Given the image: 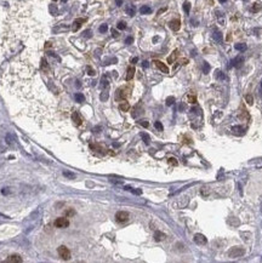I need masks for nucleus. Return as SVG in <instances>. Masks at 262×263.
Here are the masks:
<instances>
[{
  "mask_svg": "<svg viewBox=\"0 0 262 263\" xmlns=\"http://www.w3.org/2000/svg\"><path fill=\"white\" fill-rule=\"evenodd\" d=\"M62 173H63V176H65L66 178H68V179H75V177H77V176H75V173L68 171V170H65Z\"/></svg>",
  "mask_w": 262,
  "mask_h": 263,
  "instance_id": "obj_18",
  "label": "nucleus"
},
{
  "mask_svg": "<svg viewBox=\"0 0 262 263\" xmlns=\"http://www.w3.org/2000/svg\"><path fill=\"white\" fill-rule=\"evenodd\" d=\"M141 137H142V139L144 141V143H146V144H149V143H150V137L147 135V133L142 132V133H141Z\"/></svg>",
  "mask_w": 262,
  "mask_h": 263,
  "instance_id": "obj_24",
  "label": "nucleus"
},
{
  "mask_svg": "<svg viewBox=\"0 0 262 263\" xmlns=\"http://www.w3.org/2000/svg\"><path fill=\"white\" fill-rule=\"evenodd\" d=\"M84 22H85V20H84V18H78V20H75V21L73 22V26H72V31H73V32H77V31H79V28L81 27V24H83Z\"/></svg>",
  "mask_w": 262,
  "mask_h": 263,
  "instance_id": "obj_10",
  "label": "nucleus"
},
{
  "mask_svg": "<svg viewBox=\"0 0 262 263\" xmlns=\"http://www.w3.org/2000/svg\"><path fill=\"white\" fill-rule=\"evenodd\" d=\"M72 119H73L74 124L77 125V126L81 125V122H83V119H81V116L79 115L78 112H73V113H72Z\"/></svg>",
  "mask_w": 262,
  "mask_h": 263,
  "instance_id": "obj_11",
  "label": "nucleus"
},
{
  "mask_svg": "<svg viewBox=\"0 0 262 263\" xmlns=\"http://www.w3.org/2000/svg\"><path fill=\"white\" fill-rule=\"evenodd\" d=\"M87 74L92 77V75H95V71H94V69H92L91 67H87Z\"/></svg>",
  "mask_w": 262,
  "mask_h": 263,
  "instance_id": "obj_43",
  "label": "nucleus"
},
{
  "mask_svg": "<svg viewBox=\"0 0 262 263\" xmlns=\"http://www.w3.org/2000/svg\"><path fill=\"white\" fill-rule=\"evenodd\" d=\"M126 96H127V93H126L125 87H121V89L116 91V98H119V100H124V98H126Z\"/></svg>",
  "mask_w": 262,
  "mask_h": 263,
  "instance_id": "obj_12",
  "label": "nucleus"
},
{
  "mask_svg": "<svg viewBox=\"0 0 262 263\" xmlns=\"http://www.w3.org/2000/svg\"><path fill=\"white\" fill-rule=\"evenodd\" d=\"M232 131L237 136H242V135H244V132H245L242 126H234V127H232Z\"/></svg>",
  "mask_w": 262,
  "mask_h": 263,
  "instance_id": "obj_13",
  "label": "nucleus"
},
{
  "mask_svg": "<svg viewBox=\"0 0 262 263\" xmlns=\"http://www.w3.org/2000/svg\"><path fill=\"white\" fill-rule=\"evenodd\" d=\"M132 41H133V38H132V37H129V38H126L125 44H126V45H130V44H132Z\"/></svg>",
  "mask_w": 262,
  "mask_h": 263,
  "instance_id": "obj_44",
  "label": "nucleus"
},
{
  "mask_svg": "<svg viewBox=\"0 0 262 263\" xmlns=\"http://www.w3.org/2000/svg\"><path fill=\"white\" fill-rule=\"evenodd\" d=\"M203 71H204V73H205V74H208L209 72H210V66H209V63H204V69H203Z\"/></svg>",
  "mask_w": 262,
  "mask_h": 263,
  "instance_id": "obj_38",
  "label": "nucleus"
},
{
  "mask_svg": "<svg viewBox=\"0 0 262 263\" xmlns=\"http://www.w3.org/2000/svg\"><path fill=\"white\" fill-rule=\"evenodd\" d=\"M218 1H220L221 4H223V3H226V1H227V0H218Z\"/></svg>",
  "mask_w": 262,
  "mask_h": 263,
  "instance_id": "obj_55",
  "label": "nucleus"
},
{
  "mask_svg": "<svg viewBox=\"0 0 262 263\" xmlns=\"http://www.w3.org/2000/svg\"><path fill=\"white\" fill-rule=\"evenodd\" d=\"M108 85H109V84H108V81H107L106 77H103L102 80H101V87H102V89H107Z\"/></svg>",
  "mask_w": 262,
  "mask_h": 263,
  "instance_id": "obj_26",
  "label": "nucleus"
},
{
  "mask_svg": "<svg viewBox=\"0 0 262 263\" xmlns=\"http://www.w3.org/2000/svg\"><path fill=\"white\" fill-rule=\"evenodd\" d=\"M112 35H113L114 38H116V37H118V35H119V33H118V32H116V31H115V29H112Z\"/></svg>",
  "mask_w": 262,
  "mask_h": 263,
  "instance_id": "obj_48",
  "label": "nucleus"
},
{
  "mask_svg": "<svg viewBox=\"0 0 262 263\" xmlns=\"http://www.w3.org/2000/svg\"><path fill=\"white\" fill-rule=\"evenodd\" d=\"M214 39L216 40L218 44H222V40H223L222 33H221L220 31H215V32H214Z\"/></svg>",
  "mask_w": 262,
  "mask_h": 263,
  "instance_id": "obj_14",
  "label": "nucleus"
},
{
  "mask_svg": "<svg viewBox=\"0 0 262 263\" xmlns=\"http://www.w3.org/2000/svg\"><path fill=\"white\" fill-rule=\"evenodd\" d=\"M243 57H237V58H234V60H233L232 61V64H233V66H234V67H240V64L243 63Z\"/></svg>",
  "mask_w": 262,
  "mask_h": 263,
  "instance_id": "obj_19",
  "label": "nucleus"
},
{
  "mask_svg": "<svg viewBox=\"0 0 262 263\" xmlns=\"http://www.w3.org/2000/svg\"><path fill=\"white\" fill-rule=\"evenodd\" d=\"M133 75H135V67H130L127 69V73H126V80L130 81L133 78Z\"/></svg>",
  "mask_w": 262,
  "mask_h": 263,
  "instance_id": "obj_15",
  "label": "nucleus"
},
{
  "mask_svg": "<svg viewBox=\"0 0 262 263\" xmlns=\"http://www.w3.org/2000/svg\"><path fill=\"white\" fill-rule=\"evenodd\" d=\"M75 212H74V210L73 209H69V210H66L65 211V215H66V217H71V216H73Z\"/></svg>",
  "mask_w": 262,
  "mask_h": 263,
  "instance_id": "obj_33",
  "label": "nucleus"
},
{
  "mask_svg": "<svg viewBox=\"0 0 262 263\" xmlns=\"http://www.w3.org/2000/svg\"><path fill=\"white\" fill-rule=\"evenodd\" d=\"M194 241L198 245H205L208 243V239L205 238V235H203V234H200V233H198V234L194 235Z\"/></svg>",
  "mask_w": 262,
  "mask_h": 263,
  "instance_id": "obj_6",
  "label": "nucleus"
},
{
  "mask_svg": "<svg viewBox=\"0 0 262 263\" xmlns=\"http://www.w3.org/2000/svg\"><path fill=\"white\" fill-rule=\"evenodd\" d=\"M91 35H92V33H91V31H89V29L84 32V38H91Z\"/></svg>",
  "mask_w": 262,
  "mask_h": 263,
  "instance_id": "obj_42",
  "label": "nucleus"
},
{
  "mask_svg": "<svg viewBox=\"0 0 262 263\" xmlns=\"http://www.w3.org/2000/svg\"><path fill=\"white\" fill-rule=\"evenodd\" d=\"M6 143L10 144V145L12 144V138H11V135H7V136H6Z\"/></svg>",
  "mask_w": 262,
  "mask_h": 263,
  "instance_id": "obj_47",
  "label": "nucleus"
},
{
  "mask_svg": "<svg viewBox=\"0 0 262 263\" xmlns=\"http://www.w3.org/2000/svg\"><path fill=\"white\" fill-rule=\"evenodd\" d=\"M183 10H184V12L186 14H189V11H191V4L188 1H186L183 4Z\"/></svg>",
  "mask_w": 262,
  "mask_h": 263,
  "instance_id": "obj_28",
  "label": "nucleus"
},
{
  "mask_svg": "<svg viewBox=\"0 0 262 263\" xmlns=\"http://www.w3.org/2000/svg\"><path fill=\"white\" fill-rule=\"evenodd\" d=\"M183 109H184V106H183V103H181V106H180V110H181V112H182Z\"/></svg>",
  "mask_w": 262,
  "mask_h": 263,
  "instance_id": "obj_53",
  "label": "nucleus"
},
{
  "mask_svg": "<svg viewBox=\"0 0 262 263\" xmlns=\"http://www.w3.org/2000/svg\"><path fill=\"white\" fill-rule=\"evenodd\" d=\"M9 193H10V192H9V190H6V188H5V189L3 190V194H9Z\"/></svg>",
  "mask_w": 262,
  "mask_h": 263,
  "instance_id": "obj_54",
  "label": "nucleus"
},
{
  "mask_svg": "<svg viewBox=\"0 0 262 263\" xmlns=\"http://www.w3.org/2000/svg\"><path fill=\"white\" fill-rule=\"evenodd\" d=\"M42 69L43 71H49V64H48V61L43 58L42 60Z\"/></svg>",
  "mask_w": 262,
  "mask_h": 263,
  "instance_id": "obj_25",
  "label": "nucleus"
},
{
  "mask_svg": "<svg viewBox=\"0 0 262 263\" xmlns=\"http://www.w3.org/2000/svg\"><path fill=\"white\" fill-rule=\"evenodd\" d=\"M138 61V58L137 57H135V58H132V60H131V63H136Z\"/></svg>",
  "mask_w": 262,
  "mask_h": 263,
  "instance_id": "obj_51",
  "label": "nucleus"
},
{
  "mask_svg": "<svg viewBox=\"0 0 262 263\" xmlns=\"http://www.w3.org/2000/svg\"><path fill=\"white\" fill-rule=\"evenodd\" d=\"M130 190H131V192L133 193V194H137V195H140V194H142V190H141V189H132V188H131Z\"/></svg>",
  "mask_w": 262,
  "mask_h": 263,
  "instance_id": "obj_45",
  "label": "nucleus"
},
{
  "mask_svg": "<svg viewBox=\"0 0 262 263\" xmlns=\"http://www.w3.org/2000/svg\"><path fill=\"white\" fill-rule=\"evenodd\" d=\"M74 98H75V101H77V102H79V103H83V102L85 101V96L83 95V93H80V92L75 93Z\"/></svg>",
  "mask_w": 262,
  "mask_h": 263,
  "instance_id": "obj_20",
  "label": "nucleus"
},
{
  "mask_svg": "<svg viewBox=\"0 0 262 263\" xmlns=\"http://www.w3.org/2000/svg\"><path fill=\"white\" fill-rule=\"evenodd\" d=\"M100 130H101V127H96V128H94V132H100Z\"/></svg>",
  "mask_w": 262,
  "mask_h": 263,
  "instance_id": "obj_52",
  "label": "nucleus"
},
{
  "mask_svg": "<svg viewBox=\"0 0 262 263\" xmlns=\"http://www.w3.org/2000/svg\"><path fill=\"white\" fill-rule=\"evenodd\" d=\"M148 66H149V63H148L147 61H144V62L142 63V67H143V68H148Z\"/></svg>",
  "mask_w": 262,
  "mask_h": 263,
  "instance_id": "obj_49",
  "label": "nucleus"
},
{
  "mask_svg": "<svg viewBox=\"0 0 262 263\" xmlns=\"http://www.w3.org/2000/svg\"><path fill=\"white\" fill-rule=\"evenodd\" d=\"M98 31H100V33H106V32L108 31V26H107V24H101Z\"/></svg>",
  "mask_w": 262,
  "mask_h": 263,
  "instance_id": "obj_34",
  "label": "nucleus"
},
{
  "mask_svg": "<svg viewBox=\"0 0 262 263\" xmlns=\"http://www.w3.org/2000/svg\"><path fill=\"white\" fill-rule=\"evenodd\" d=\"M215 75H216V78L220 79V80H225L226 77H225V74L221 72V71H216V73H215Z\"/></svg>",
  "mask_w": 262,
  "mask_h": 263,
  "instance_id": "obj_27",
  "label": "nucleus"
},
{
  "mask_svg": "<svg viewBox=\"0 0 262 263\" xmlns=\"http://www.w3.org/2000/svg\"><path fill=\"white\" fill-rule=\"evenodd\" d=\"M54 1H57V0H54Z\"/></svg>",
  "mask_w": 262,
  "mask_h": 263,
  "instance_id": "obj_57",
  "label": "nucleus"
},
{
  "mask_svg": "<svg viewBox=\"0 0 262 263\" xmlns=\"http://www.w3.org/2000/svg\"><path fill=\"white\" fill-rule=\"evenodd\" d=\"M164 238H165V234L164 233H161V232H155V234H154V240L155 241H161V240H164Z\"/></svg>",
  "mask_w": 262,
  "mask_h": 263,
  "instance_id": "obj_17",
  "label": "nucleus"
},
{
  "mask_svg": "<svg viewBox=\"0 0 262 263\" xmlns=\"http://www.w3.org/2000/svg\"><path fill=\"white\" fill-rule=\"evenodd\" d=\"M234 49H235V50H239V51H245V50H246V45H245V44H242V43L235 44V45H234Z\"/></svg>",
  "mask_w": 262,
  "mask_h": 263,
  "instance_id": "obj_23",
  "label": "nucleus"
},
{
  "mask_svg": "<svg viewBox=\"0 0 262 263\" xmlns=\"http://www.w3.org/2000/svg\"><path fill=\"white\" fill-rule=\"evenodd\" d=\"M5 262H9V263H21L22 262V257L18 255H11L10 257H7Z\"/></svg>",
  "mask_w": 262,
  "mask_h": 263,
  "instance_id": "obj_8",
  "label": "nucleus"
},
{
  "mask_svg": "<svg viewBox=\"0 0 262 263\" xmlns=\"http://www.w3.org/2000/svg\"><path fill=\"white\" fill-rule=\"evenodd\" d=\"M119 108H120L121 112H127V110L130 109V104H129V102L123 101V102H121V103L119 104Z\"/></svg>",
  "mask_w": 262,
  "mask_h": 263,
  "instance_id": "obj_16",
  "label": "nucleus"
},
{
  "mask_svg": "<svg viewBox=\"0 0 262 263\" xmlns=\"http://www.w3.org/2000/svg\"><path fill=\"white\" fill-rule=\"evenodd\" d=\"M188 102L192 103V104H194V103L197 102V97L193 96V95H189V96H188Z\"/></svg>",
  "mask_w": 262,
  "mask_h": 263,
  "instance_id": "obj_35",
  "label": "nucleus"
},
{
  "mask_svg": "<svg viewBox=\"0 0 262 263\" xmlns=\"http://www.w3.org/2000/svg\"><path fill=\"white\" fill-rule=\"evenodd\" d=\"M176 56H177V51H174L172 55L167 58V62H169V63H172V62L175 61V57H176Z\"/></svg>",
  "mask_w": 262,
  "mask_h": 263,
  "instance_id": "obj_31",
  "label": "nucleus"
},
{
  "mask_svg": "<svg viewBox=\"0 0 262 263\" xmlns=\"http://www.w3.org/2000/svg\"><path fill=\"white\" fill-rule=\"evenodd\" d=\"M115 220L120 222V223H123V222H126L127 220H129V213H127L126 211H119V212H116L115 215Z\"/></svg>",
  "mask_w": 262,
  "mask_h": 263,
  "instance_id": "obj_3",
  "label": "nucleus"
},
{
  "mask_svg": "<svg viewBox=\"0 0 262 263\" xmlns=\"http://www.w3.org/2000/svg\"><path fill=\"white\" fill-rule=\"evenodd\" d=\"M215 17H216V21L218 22V24L225 26L226 20H225V15H223L222 11H220V10H216V11H215Z\"/></svg>",
  "mask_w": 262,
  "mask_h": 263,
  "instance_id": "obj_5",
  "label": "nucleus"
},
{
  "mask_svg": "<svg viewBox=\"0 0 262 263\" xmlns=\"http://www.w3.org/2000/svg\"><path fill=\"white\" fill-rule=\"evenodd\" d=\"M140 12H141L142 15H147V14L152 12V9H150L149 6H142L141 9H140Z\"/></svg>",
  "mask_w": 262,
  "mask_h": 263,
  "instance_id": "obj_22",
  "label": "nucleus"
},
{
  "mask_svg": "<svg viewBox=\"0 0 262 263\" xmlns=\"http://www.w3.org/2000/svg\"><path fill=\"white\" fill-rule=\"evenodd\" d=\"M174 102H175V97L170 96V97H167V98H166V106H169V107L172 106Z\"/></svg>",
  "mask_w": 262,
  "mask_h": 263,
  "instance_id": "obj_30",
  "label": "nucleus"
},
{
  "mask_svg": "<svg viewBox=\"0 0 262 263\" xmlns=\"http://www.w3.org/2000/svg\"><path fill=\"white\" fill-rule=\"evenodd\" d=\"M154 64H155V67L159 69V71H161L163 73H169V68L166 67V64L165 63H163L160 61H154Z\"/></svg>",
  "mask_w": 262,
  "mask_h": 263,
  "instance_id": "obj_9",
  "label": "nucleus"
},
{
  "mask_svg": "<svg viewBox=\"0 0 262 263\" xmlns=\"http://www.w3.org/2000/svg\"><path fill=\"white\" fill-rule=\"evenodd\" d=\"M55 226L57 228H66V227L69 226V221L67 218H65V217H60V218H57L55 221Z\"/></svg>",
  "mask_w": 262,
  "mask_h": 263,
  "instance_id": "obj_4",
  "label": "nucleus"
},
{
  "mask_svg": "<svg viewBox=\"0 0 262 263\" xmlns=\"http://www.w3.org/2000/svg\"><path fill=\"white\" fill-rule=\"evenodd\" d=\"M108 97H109V92H108V90L106 89L104 91H102L100 98H101V101H102V102H106V101L108 100Z\"/></svg>",
  "mask_w": 262,
  "mask_h": 263,
  "instance_id": "obj_21",
  "label": "nucleus"
},
{
  "mask_svg": "<svg viewBox=\"0 0 262 263\" xmlns=\"http://www.w3.org/2000/svg\"><path fill=\"white\" fill-rule=\"evenodd\" d=\"M138 124L141 125V126H143V127H148L149 122H148L147 120H140V121H138Z\"/></svg>",
  "mask_w": 262,
  "mask_h": 263,
  "instance_id": "obj_39",
  "label": "nucleus"
},
{
  "mask_svg": "<svg viewBox=\"0 0 262 263\" xmlns=\"http://www.w3.org/2000/svg\"><path fill=\"white\" fill-rule=\"evenodd\" d=\"M57 252H58V255H60V257L62 260H65V261L71 260V251H69L66 246H63V245L57 249Z\"/></svg>",
  "mask_w": 262,
  "mask_h": 263,
  "instance_id": "obj_1",
  "label": "nucleus"
},
{
  "mask_svg": "<svg viewBox=\"0 0 262 263\" xmlns=\"http://www.w3.org/2000/svg\"><path fill=\"white\" fill-rule=\"evenodd\" d=\"M154 126H155V128H157L158 131H163V130H164V127H163V124H161L160 121H155V122H154Z\"/></svg>",
  "mask_w": 262,
  "mask_h": 263,
  "instance_id": "obj_29",
  "label": "nucleus"
},
{
  "mask_svg": "<svg viewBox=\"0 0 262 263\" xmlns=\"http://www.w3.org/2000/svg\"><path fill=\"white\" fill-rule=\"evenodd\" d=\"M244 249L242 247H233L228 251V256L231 257V258H238V257H242L244 255Z\"/></svg>",
  "mask_w": 262,
  "mask_h": 263,
  "instance_id": "obj_2",
  "label": "nucleus"
},
{
  "mask_svg": "<svg viewBox=\"0 0 262 263\" xmlns=\"http://www.w3.org/2000/svg\"><path fill=\"white\" fill-rule=\"evenodd\" d=\"M169 27H170L174 32H177L180 28H181V22H180V20H172L170 21V23H169Z\"/></svg>",
  "mask_w": 262,
  "mask_h": 263,
  "instance_id": "obj_7",
  "label": "nucleus"
},
{
  "mask_svg": "<svg viewBox=\"0 0 262 263\" xmlns=\"http://www.w3.org/2000/svg\"><path fill=\"white\" fill-rule=\"evenodd\" d=\"M261 87H262V81H261Z\"/></svg>",
  "mask_w": 262,
  "mask_h": 263,
  "instance_id": "obj_56",
  "label": "nucleus"
},
{
  "mask_svg": "<svg viewBox=\"0 0 262 263\" xmlns=\"http://www.w3.org/2000/svg\"><path fill=\"white\" fill-rule=\"evenodd\" d=\"M115 3H116V5H118V6H120V5L123 4V0H115Z\"/></svg>",
  "mask_w": 262,
  "mask_h": 263,
  "instance_id": "obj_50",
  "label": "nucleus"
},
{
  "mask_svg": "<svg viewBox=\"0 0 262 263\" xmlns=\"http://www.w3.org/2000/svg\"><path fill=\"white\" fill-rule=\"evenodd\" d=\"M125 28H126V23L124 21H120L118 23V29H121V31H123V29H125Z\"/></svg>",
  "mask_w": 262,
  "mask_h": 263,
  "instance_id": "obj_37",
  "label": "nucleus"
},
{
  "mask_svg": "<svg viewBox=\"0 0 262 263\" xmlns=\"http://www.w3.org/2000/svg\"><path fill=\"white\" fill-rule=\"evenodd\" d=\"M169 164H170V165L176 166L177 165V160L175 159V158H170V159H169Z\"/></svg>",
  "mask_w": 262,
  "mask_h": 263,
  "instance_id": "obj_40",
  "label": "nucleus"
},
{
  "mask_svg": "<svg viewBox=\"0 0 262 263\" xmlns=\"http://www.w3.org/2000/svg\"><path fill=\"white\" fill-rule=\"evenodd\" d=\"M126 12H127V15H129V16H133V15H135V7L129 6V7L126 9Z\"/></svg>",
  "mask_w": 262,
  "mask_h": 263,
  "instance_id": "obj_32",
  "label": "nucleus"
},
{
  "mask_svg": "<svg viewBox=\"0 0 262 263\" xmlns=\"http://www.w3.org/2000/svg\"><path fill=\"white\" fill-rule=\"evenodd\" d=\"M245 100H246L248 104H252V103H254V98H252L251 95H246V96H245Z\"/></svg>",
  "mask_w": 262,
  "mask_h": 263,
  "instance_id": "obj_36",
  "label": "nucleus"
},
{
  "mask_svg": "<svg viewBox=\"0 0 262 263\" xmlns=\"http://www.w3.org/2000/svg\"><path fill=\"white\" fill-rule=\"evenodd\" d=\"M50 11L52 15H56L57 14V7L55 9V5H50Z\"/></svg>",
  "mask_w": 262,
  "mask_h": 263,
  "instance_id": "obj_41",
  "label": "nucleus"
},
{
  "mask_svg": "<svg viewBox=\"0 0 262 263\" xmlns=\"http://www.w3.org/2000/svg\"><path fill=\"white\" fill-rule=\"evenodd\" d=\"M260 9H261V6H260L259 4H255V6H252V11H254V12H257Z\"/></svg>",
  "mask_w": 262,
  "mask_h": 263,
  "instance_id": "obj_46",
  "label": "nucleus"
}]
</instances>
